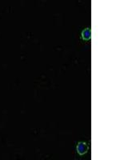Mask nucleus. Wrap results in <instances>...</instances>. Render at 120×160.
Wrapping results in <instances>:
<instances>
[{
    "instance_id": "obj_1",
    "label": "nucleus",
    "mask_w": 120,
    "mask_h": 160,
    "mask_svg": "<svg viewBox=\"0 0 120 160\" xmlns=\"http://www.w3.org/2000/svg\"><path fill=\"white\" fill-rule=\"evenodd\" d=\"M89 147L86 143L80 142L78 143L77 145V152L79 153V155H85L86 153L88 151Z\"/></svg>"
},
{
    "instance_id": "obj_2",
    "label": "nucleus",
    "mask_w": 120,
    "mask_h": 160,
    "mask_svg": "<svg viewBox=\"0 0 120 160\" xmlns=\"http://www.w3.org/2000/svg\"><path fill=\"white\" fill-rule=\"evenodd\" d=\"M82 39L84 40H90L91 39V28H86L82 32Z\"/></svg>"
}]
</instances>
